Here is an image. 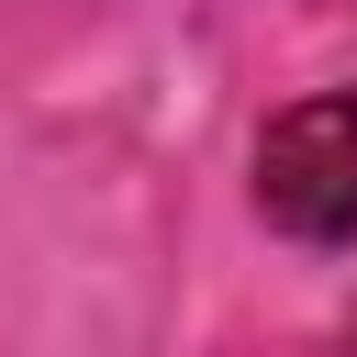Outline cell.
Wrapping results in <instances>:
<instances>
[{"label":"cell","instance_id":"cell-1","mask_svg":"<svg viewBox=\"0 0 357 357\" xmlns=\"http://www.w3.org/2000/svg\"><path fill=\"white\" fill-rule=\"evenodd\" d=\"M257 212L290 245H357V89H312L257 134Z\"/></svg>","mask_w":357,"mask_h":357},{"label":"cell","instance_id":"cell-2","mask_svg":"<svg viewBox=\"0 0 357 357\" xmlns=\"http://www.w3.org/2000/svg\"><path fill=\"white\" fill-rule=\"evenodd\" d=\"M346 346H357V335H346Z\"/></svg>","mask_w":357,"mask_h":357}]
</instances>
